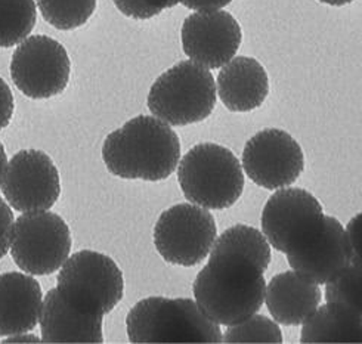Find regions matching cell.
<instances>
[{"label":"cell","instance_id":"obj_29","mask_svg":"<svg viewBox=\"0 0 362 344\" xmlns=\"http://www.w3.org/2000/svg\"><path fill=\"white\" fill-rule=\"evenodd\" d=\"M231 2L233 0H182V5L192 11H218Z\"/></svg>","mask_w":362,"mask_h":344},{"label":"cell","instance_id":"obj_31","mask_svg":"<svg viewBox=\"0 0 362 344\" xmlns=\"http://www.w3.org/2000/svg\"><path fill=\"white\" fill-rule=\"evenodd\" d=\"M8 162L9 161H8L5 146H4L2 142H0V186H2V184H4L5 173H6V169H8Z\"/></svg>","mask_w":362,"mask_h":344},{"label":"cell","instance_id":"obj_1","mask_svg":"<svg viewBox=\"0 0 362 344\" xmlns=\"http://www.w3.org/2000/svg\"><path fill=\"white\" fill-rule=\"evenodd\" d=\"M263 273L265 271L244 254L210 253L192 285L195 302L213 322L235 325L257 314L265 302Z\"/></svg>","mask_w":362,"mask_h":344},{"label":"cell","instance_id":"obj_23","mask_svg":"<svg viewBox=\"0 0 362 344\" xmlns=\"http://www.w3.org/2000/svg\"><path fill=\"white\" fill-rule=\"evenodd\" d=\"M96 4L98 0H37L43 20L62 31L85 25L93 15Z\"/></svg>","mask_w":362,"mask_h":344},{"label":"cell","instance_id":"obj_4","mask_svg":"<svg viewBox=\"0 0 362 344\" xmlns=\"http://www.w3.org/2000/svg\"><path fill=\"white\" fill-rule=\"evenodd\" d=\"M177 182L192 204L207 210H225L240 200L244 174L231 150L206 142L192 146L180 160Z\"/></svg>","mask_w":362,"mask_h":344},{"label":"cell","instance_id":"obj_20","mask_svg":"<svg viewBox=\"0 0 362 344\" xmlns=\"http://www.w3.org/2000/svg\"><path fill=\"white\" fill-rule=\"evenodd\" d=\"M233 251L244 254L252 259L255 263L267 271L271 263V244L260 231L253 226L235 225L228 227L226 231L215 241L210 253Z\"/></svg>","mask_w":362,"mask_h":344},{"label":"cell","instance_id":"obj_32","mask_svg":"<svg viewBox=\"0 0 362 344\" xmlns=\"http://www.w3.org/2000/svg\"><path fill=\"white\" fill-rule=\"evenodd\" d=\"M318 2L325 4V5H330V6H344V5L352 4L354 0H318Z\"/></svg>","mask_w":362,"mask_h":344},{"label":"cell","instance_id":"obj_11","mask_svg":"<svg viewBox=\"0 0 362 344\" xmlns=\"http://www.w3.org/2000/svg\"><path fill=\"white\" fill-rule=\"evenodd\" d=\"M243 169L253 182L265 189L293 185L305 169L300 145L281 129H265L247 141Z\"/></svg>","mask_w":362,"mask_h":344},{"label":"cell","instance_id":"obj_19","mask_svg":"<svg viewBox=\"0 0 362 344\" xmlns=\"http://www.w3.org/2000/svg\"><path fill=\"white\" fill-rule=\"evenodd\" d=\"M302 343H362V322L328 303L318 307L303 324Z\"/></svg>","mask_w":362,"mask_h":344},{"label":"cell","instance_id":"obj_10","mask_svg":"<svg viewBox=\"0 0 362 344\" xmlns=\"http://www.w3.org/2000/svg\"><path fill=\"white\" fill-rule=\"evenodd\" d=\"M71 62L59 42L47 36H31L15 49L11 61L13 85L31 100H47L69 86Z\"/></svg>","mask_w":362,"mask_h":344},{"label":"cell","instance_id":"obj_16","mask_svg":"<svg viewBox=\"0 0 362 344\" xmlns=\"http://www.w3.org/2000/svg\"><path fill=\"white\" fill-rule=\"evenodd\" d=\"M322 292L320 285L308 281L298 272L275 275L265 288V302L276 324L302 325L320 307Z\"/></svg>","mask_w":362,"mask_h":344},{"label":"cell","instance_id":"obj_9","mask_svg":"<svg viewBox=\"0 0 362 344\" xmlns=\"http://www.w3.org/2000/svg\"><path fill=\"white\" fill-rule=\"evenodd\" d=\"M320 201L300 188L278 189L262 211V232L279 253L300 250L324 227Z\"/></svg>","mask_w":362,"mask_h":344},{"label":"cell","instance_id":"obj_18","mask_svg":"<svg viewBox=\"0 0 362 344\" xmlns=\"http://www.w3.org/2000/svg\"><path fill=\"white\" fill-rule=\"evenodd\" d=\"M216 89L229 111L249 112L265 102L269 80L265 69L255 58L237 57L219 71Z\"/></svg>","mask_w":362,"mask_h":344},{"label":"cell","instance_id":"obj_21","mask_svg":"<svg viewBox=\"0 0 362 344\" xmlns=\"http://www.w3.org/2000/svg\"><path fill=\"white\" fill-rule=\"evenodd\" d=\"M36 23L35 0H0V47L20 45Z\"/></svg>","mask_w":362,"mask_h":344},{"label":"cell","instance_id":"obj_17","mask_svg":"<svg viewBox=\"0 0 362 344\" xmlns=\"http://www.w3.org/2000/svg\"><path fill=\"white\" fill-rule=\"evenodd\" d=\"M104 316L81 314L64 302L57 288L49 290L40 310L43 343H104Z\"/></svg>","mask_w":362,"mask_h":344},{"label":"cell","instance_id":"obj_12","mask_svg":"<svg viewBox=\"0 0 362 344\" xmlns=\"http://www.w3.org/2000/svg\"><path fill=\"white\" fill-rule=\"evenodd\" d=\"M2 192L16 211L51 210L61 195L59 172L43 151H20L8 162Z\"/></svg>","mask_w":362,"mask_h":344},{"label":"cell","instance_id":"obj_22","mask_svg":"<svg viewBox=\"0 0 362 344\" xmlns=\"http://www.w3.org/2000/svg\"><path fill=\"white\" fill-rule=\"evenodd\" d=\"M325 300L362 322V266L351 263L328 283Z\"/></svg>","mask_w":362,"mask_h":344},{"label":"cell","instance_id":"obj_28","mask_svg":"<svg viewBox=\"0 0 362 344\" xmlns=\"http://www.w3.org/2000/svg\"><path fill=\"white\" fill-rule=\"evenodd\" d=\"M15 111L13 95L6 81L0 77V130L8 127Z\"/></svg>","mask_w":362,"mask_h":344},{"label":"cell","instance_id":"obj_7","mask_svg":"<svg viewBox=\"0 0 362 344\" xmlns=\"http://www.w3.org/2000/svg\"><path fill=\"white\" fill-rule=\"evenodd\" d=\"M71 245L70 227L61 216L47 210L27 211L13 223L9 251L21 271L45 276L62 268Z\"/></svg>","mask_w":362,"mask_h":344},{"label":"cell","instance_id":"obj_3","mask_svg":"<svg viewBox=\"0 0 362 344\" xmlns=\"http://www.w3.org/2000/svg\"><path fill=\"white\" fill-rule=\"evenodd\" d=\"M130 343H222L219 325L191 299L148 297L126 318Z\"/></svg>","mask_w":362,"mask_h":344},{"label":"cell","instance_id":"obj_8","mask_svg":"<svg viewBox=\"0 0 362 344\" xmlns=\"http://www.w3.org/2000/svg\"><path fill=\"white\" fill-rule=\"evenodd\" d=\"M216 235L215 218L207 208L176 204L160 215L154 226V245L168 263L191 268L210 254Z\"/></svg>","mask_w":362,"mask_h":344},{"label":"cell","instance_id":"obj_24","mask_svg":"<svg viewBox=\"0 0 362 344\" xmlns=\"http://www.w3.org/2000/svg\"><path fill=\"white\" fill-rule=\"evenodd\" d=\"M222 343H283V333L275 321L263 315H252L235 325L228 326Z\"/></svg>","mask_w":362,"mask_h":344},{"label":"cell","instance_id":"obj_27","mask_svg":"<svg viewBox=\"0 0 362 344\" xmlns=\"http://www.w3.org/2000/svg\"><path fill=\"white\" fill-rule=\"evenodd\" d=\"M346 234L351 242L352 263L362 266V213L349 220Z\"/></svg>","mask_w":362,"mask_h":344},{"label":"cell","instance_id":"obj_30","mask_svg":"<svg viewBox=\"0 0 362 344\" xmlns=\"http://www.w3.org/2000/svg\"><path fill=\"white\" fill-rule=\"evenodd\" d=\"M4 344H16V343H43L42 338H39L37 336L33 334H27V333H21V334H15V336H9L5 341H2Z\"/></svg>","mask_w":362,"mask_h":344},{"label":"cell","instance_id":"obj_14","mask_svg":"<svg viewBox=\"0 0 362 344\" xmlns=\"http://www.w3.org/2000/svg\"><path fill=\"white\" fill-rule=\"evenodd\" d=\"M287 261L294 272L308 281L325 285L352 263L351 242L341 223L325 216L322 231L300 250L287 253Z\"/></svg>","mask_w":362,"mask_h":344},{"label":"cell","instance_id":"obj_2","mask_svg":"<svg viewBox=\"0 0 362 344\" xmlns=\"http://www.w3.org/2000/svg\"><path fill=\"white\" fill-rule=\"evenodd\" d=\"M103 160L114 176L158 182L177 169L180 142L168 123L138 116L105 138Z\"/></svg>","mask_w":362,"mask_h":344},{"label":"cell","instance_id":"obj_25","mask_svg":"<svg viewBox=\"0 0 362 344\" xmlns=\"http://www.w3.org/2000/svg\"><path fill=\"white\" fill-rule=\"evenodd\" d=\"M112 2L129 18L150 20L163 11L182 4V0H112Z\"/></svg>","mask_w":362,"mask_h":344},{"label":"cell","instance_id":"obj_26","mask_svg":"<svg viewBox=\"0 0 362 344\" xmlns=\"http://www.w3.org/2000/svg\"><path fill=\"white\" fill-rule=\"evenodd\" d=\"M13 223L15 219L9 204L0 198V259H4L11 249Z\"/></svg>","mask_w":362,"mask_h":344},{"label":"cell","instance_id":"obj_5","mask_svg":"<svg viewBox=\"0 0 362 344\" xmlns=\"http://www.w3.org/2000/svg\"><path fill=\"white\" fill-rule=\"evenodd\" d=\"M216 95V81L209 69L180 61L154 81L146 102L153 116L169 126H188L210 117Z\"/></svg>","mask_w":362,"mask_h":344},{"label":"cell","instance_id":"obj_13","mask_svg":"<svg viewBox=\"0 0 362 344\" xmlns=\"http://www.w3.org/2000/svg\"><path fill=\"white\" fill-rule=\"evenodd\" d=\"M182 49L191 61L209 70L231 61L243 40L241 27L225 11H199L187 16L180 30Z\"/></svg>","mask_w":362,"mask_h":344},{"label":"cell","instance_id":"obj_15","mask_svg":"<svg viewBox=\"0 0 362 344\" xmlns=\"http://www.w3.org/2000/svg\"><path fill=\"white\" fill-rule=\"evenodd\" d=\"M42 303L43 292L35 278L25 272L0 273V337L35 330Z\"/></svg>","mask_w":362,"mask_h":344},{"label":"cell","instance_id":"obj_6","mask_svg":"<svg viewBox=\"0 0 362 344\" xmlns=\"http://www.w3.org/2000/svg\"><path fill=\"white\" fill-rule=\"evenodd\" d=\"M57 290L64 302L78 312L105 316L122 302L124 280L110 256L83 250L65 260Z\"/></svg>","mask_w":362,"mask_h":344}]
</instances>
